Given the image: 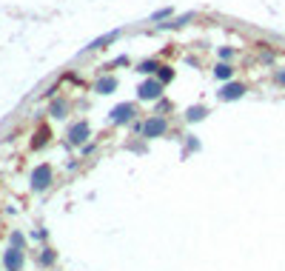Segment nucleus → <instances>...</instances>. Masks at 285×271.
Instances as JSON below:
<instances>
[{
  "mask_svg": "<svg viewBox=\"0 0 285 271\" xmlns=\"http://www.w3.org/2000/svg\"><path fill=\"white\" fill-rule=\"evenodd\" d=\"M163 89H166V83H160L157 77H148L137 86V100L140 103H157L160 97H163Z\"/></svg>",
  "mask_w": 285,
  "mask_h": 271,
  "instance_id": "f257e3e1",
  "label": "nucleus"
},
{
  "mask_svg": "<svg viewBox=\"0 0 285 271\" xmlns=\"http://www.w3.org/2000/svg\"><path fill=\"white\" fill-rule=\"evenodd\" d=\"M169 135V120L163 114H151L143 120V137L146 140H154V137H166Z\"/></svg>",
  "mask_w": 285,
  "mask_h": 271,
  "instance_id": "f03ea898",
  "label": "nucleus"
},
{
  "mask_svg": "<svg viewBox=\"0 0 285 271\" xmlns=\"http://www.w3.org/2000/svg\"><path fill=\"white\" fill-rule=\"evenodd\" d=\"M245 91H248V86H245V83H239V80H228L226 86L217 91V100L234 103V100H239V97H245Z\"/></svg>",
  "mask_w": 285,
  "mask_h": 271,
  "instance_id": "7ed1b4c3",
  "label": "nucleus"
},
{
  "mask_svg": "<svg viewBox=\"0 0 285 271\" xmlns=\"http://www.w3.org/2000/svg\"><path fill=\"white\" fill-rule=\"evenodd\" d=\"M134 114H137L134 103H117L112 112H109V120H112V126H123V123H131Z\"/></svg>",
  "mask_w": 285,
  "mask_h": 271,
  "instance_id": "20e7f679",
  "label": "nucleus"
},
{
  "mask_svg": "<svg viewBox=\"0 0 285 271\" xmlns=\"http://www.w3.org/2000/svg\"><path fill=\"white\" fill-rule=\"evenodd\" d=\"M52 177H55L52 166H49V163H40V166L32 171V189L34 192H46V189L52 186Z\"/></svg>",
  "mask_w": 285,
  "mask_h": 271,
  "instance_id": "39448f33",
  "label": "nucleus"
},
{
  "mask_svg": "<svg viewBox=\"0 0 285 271\" xmlns=\"http://www.w3.org/2000/svg\"><path fill=\"white\" fill-rule=\"evenodd\" d=\"M68 143L71 146H83L86 140L91 137V126H89V120H77V123H71L68 126Z\"/></svg>",
  "mask_w": 285,
  "mask_h": 271,
  "instance_id": "423d86ee",
  "label": "nucleus"
},
{
  "mask_svg": "<svg viewBox=\"0 0 285 271\" xmlns=\"http://www.w3.org/2000/svg\"><path fill=\"white\" fill-rule=\"evenodd\" d=\"M23 263H26V257H23V249H9V251H6V257H3V266H6V271H20Z\"/></svg>",
  "mask_w": 285,
  "mask_h": 271,
  "instance_id": "0eeeda50",
  "label": "nucleus"
},
{
  "mask_svg": "<svg viewBox=\"0 0 285 271\" xmlns=\"http://www.w3.org/2000/svg\"><path fill=\"white\" fill-rule=\"evenodd\" d=\"M120 34H123L120 29H112L109 34H103V37H97V40H91V43L86 46L83 52H97V49H106V46H109V43H114V40H117Z\"/></svg>",
  "mask_w": 285,
  "mask_h": 271,
  "instance_id": "6e6552de",
  "label": "nucleus"
},
{
  "mask_svg": "<svg viewBox=\"0 0 285 271\" xmlns=\"http://www.w3.org/2000/svg\"><path fill=\"white\" fill-rule=\"evenodd\" d=\"M68 112H71V103H68V97H57V100L52 103V109H49V114H52L55 120H66Z\"/></svg>",
  "mask_w": 285,
  "mask_h": 271,
  "instance_id": "1a4fd4ad",
  "label": "nucleus"
},
{
  "mask_svg": "<svg viewBox=\"0 0 285 271\" xmlns=\"http://www.w3.org/2000/svg\"><path fill=\"white\" fill-rule=\"evenodd\" d=\"M117 86H120V80L114 77V74H106V77H100L94 83V91H97V94H114Z\"/></svg>",
  "mask_w": 285,
  "mask_h": 271,
  "instance_id": "9d476101",
  "label": "nucleus"
},
{
  "mask_svg": "<svg viewBox=\"0 0 285 271\" xmlns=\"http://www.w3.org/2000/svg\"><path fill=\"white\" fill-rule=\"evenodd\" d=\"M214 77L220 80V83H228V80L234 77V66H231V63H226V60H217V66H214Z\"/></svg>",
  "mask_w": 285,
  "mask_h": 271,
  "instance_id": "9b49d317",
  "label": "nucleus"
},
{
  "mask_svg": "<svg viewBox=\"0 0 285 271\" xmlns=\"http://www.w3.org/2000/svg\"><path fill=\"white\" fill-rule=\"evenodd\" d=\"M205 117H208V106L197 103V106H191V109L185 112V123H200V120H205Z\"/></svg>",
  "mask_w": 285,
  "mask_h": 271,
  "instance_id": "f8f14e48",
  "label": "nucleus"
},
{
  "mask_svg": "<svg viewBox=\"0 0 285 271\" xmlns=\"http://www.w3.org/2000/svg\"><path fill=\"white\" fill-rule=\"evenodd\" d=\"M160 66H163L160 60L148 57V60H140V63H137V71H140V74H148V77H154V74L160 71Z\"/></svg>",
  "mask_w": 285,
  "mask_h": 271,
  "instance_id": "ddd939ff",
  "label": "nucleus"
},
{
  "mask_svg": "<svg viewBox=\"0 0 285 271\" xmlns=\"http://www.w3.org/2000/svg\"><path fill=\"white\" fill-rule=\"evenodd\" d=\"M194 14H197V11H185L182 17H171L169 23H160V26H166V29H182L185 23H191V20H194Z\"/></svg>",
  "mask_w": 285,
  "mask_h": 271,
  "instance_id": "4468645a",
  "label": "nucleus"
},
{
  "mask_svg": "<svg viewBox=\"0 0 285 271\" xmlns=\"http://www.w3.org/2000/svg\"><path fill=\"white\" fill-rule=\"evenodd\" d=\"M174 17V6H163V9H157L154 14H151V23H160V20H171Z\"/></svg>",
  "mask_w": 285,
  "mask_h": 271,
  "instance_id": "2eb2a0df",
  "label": "nucleus"
},
{
  "mask_svg": "<svg viewBox=\"0 0 285 271\" xmlns=\"http://www.w3.org/2000/svg\"><path fill=\"white\" fill-rule=\"evenodd\" d=\"M174 74H177V71H174L171 66H166V63H163V66H160V71L154 74V77H157L160 83H166V86H169L171 80H174Z\"/></svg>",
  "mask_w": 285,
  "mask_h": 271,
  "instance_id": "dca6fc26",
  "label": "nucleus"
},
{
  "mask_svg": "<svg viewBox=\"0 0 285 271\" xmlns=\"http://www.w3.org/2000/svg\"><path fill=\"white\" fill-rule=\"evenodd\" d=\"M46 143H49V129H46V126H40V129H37V140H32V146L34 148H43Z\"/></svg>",
  "mask_w": 285,
  "mask_h": 271,
  "instance_id": "f3484780",
  "label": "nucleus"
},
{
  "mask_svg": "<svg viewBox=\"0 0 285 271\" xmlns=\"http://www.w3.org/2000/svg\"><path fill=\"white\" fill-rule=\"evenodd\" d=\"M234 55H237V52H234L231 46H223V49L217 52V57H220V60H226V63H228V60H231V57H234Z\"/></svg>",
  "mask_w": 285,
  "mask_h": 271,
  "instance_id": "a211bd4d",
  "label": "nucleus"
},
{
  "mask_svg": "<svg viewBox=\"0 0 285 271\" xmlns=\"http://www.w3.org/2000/svg\"><path fill=\"white\" fill-rule=\"evenodd\" d=\"M40 263H43V266H52V263H55V251H52V249H43V254H40Z\"/></svg>",
  "mask_w": 285,
  "mask_h": 271,
  "instance_id": "6ab92c4d",
  "label": "nucleus"
},
{
  "mask_svg": "<svg viewBox=\"0 0 285 271\" xmlns=\"http://www.w3.org/2000/svg\"><path fill=\"white\" fill-rule=\"evenodd\" d=\"M185 146H188V151H200V140H197V137H188Z\"/></svg>",
  "mask_w": 285,
  "mask_h": 271,
  "instance_id": "aec40b11",
  "label": "nucleus"
},
{
  "mask_svg": "<svg viewBox=\"0 0 285 271\" xmlns=\"http://www.w3.org/2000/svg\"><path fill=\"white\" fill-rule=\"evenodd\" d=\"M128 63H131V60H128V55H120V57H117V60H114V63H112L109 68H114V66H128Z\"/></svg>",
  "mask_w": 285,
  "mask_h": 271,
  "instance_id": "412c9836",
  "label": "nucleus"
},
{
  "mask_svg": "<svg viewBox=\"0 0 285 271\" xmlns=\"http://www.w3.org/2000/svg\"><path fill=\"white\" fill-rule=\"evenodd\" d=\"M274 80H277V83L285 89V68H277V71H274Z\"/></svg>",
  "mask_w": 285,
  "mask_h": 271,
  "instance_id": "4be33fe9",
  "label": "nucleus"
},
{
  "mask_svg": "<svg viewBox=\"0 0 285 271\" xmlns=\"http://www.w3.org/2000/svg\"><path fill=\"white\" fill-rule=\"evenodd\" d=\"M11 243H14V249H23V234H20V231H14V234H11Z\"/></svg>",
  "mask_w": 285,
  "mask_h": 271,
  "instance_id": "5701e85b",
  "label": "nucleus"
}]
</instances>
